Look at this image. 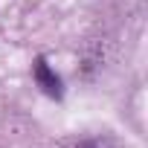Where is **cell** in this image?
<instances>
[{
	"mask_svg": "<svg viewBox=\"0 0 148 148\" xmlns=\"http://www.w3.org/2000/svg\"><path fill=\"white\" fill-rule=\"evenodd\" d=\"M32 76H35V84L41 87V93H44V96H49V99H61V96H64L61 76L49 67V61H47L44 55H38V58H35V64H32Z\"/></svg>",
	"mask_w": 148,
	"mask_h": 148,
	"instance_id": "obj_1",
	"label": "cell"
}]
</instances>
